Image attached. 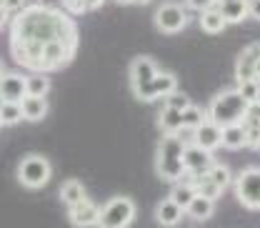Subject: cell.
I'll use <instances>...</instances> for the list:
<instances>
[{
	"label": "cell",
	"mask_w": 260,
	"mask_h": 228,
	"mask_svg": "<svg viewBox=\"0 0 260 228\" xmlns=\"http://www.w3.org/2000/svg\"><path fill=\"white\" fill-rule=\"evenodd\" d=\"M50 40H63L73 50L78 48V28L70 15L35 3L10 20V53L23 68L40 70V48Z\"/></svg>",
	"instance_id": "cell-1"
},
{
	"label": "cell",
	"mask_w": 260,
	"mask_h": 228,
	"mask_svg": "<svg viewBox=\"0 0 260 228\" xmlns=\"http://www.w3.org/2000/svg\"><path fill=\"white\" fill-rule=\"evenodd\" d=\"M183 151H185V140L180 135H165L160 140L155 153V173L162 181H180L185 176Z\"/></svg>",
	"instance_id": "cell-2"
},
{
	"label": "cell",
	"mask_w": 260,
	"mask_h": 228,
	"mask_svg": "<svg viewBox=\"0 0 260 228\" xmlns=\"http://www.w3.org/2000/svg\"><path fill=\"white\" fill-rule=\"evenodd\" d=\"M210 121L218 123L220 128L223 126H230V123H243L245 116H248V100H243V96L235 91H220L218 96L213 98L210 103V110H208Z\"/></svg>",
	"instance_id": "cell-3"
},
{
	"label": "cell",
	"mask_w": 260,
	"mask_h": 228,
	"mask_svg": "<svg viewBox=\"0 0 260 228\" xmlns=\"http://www.w3.org/2000/svg\"><path fill=\"white\" fill-rule=\"evenodd\" d=\"M18 181L23 188H30V191H40L50 183V176H53V165L45 156L40 153H30L25 156L23 161L18 163V170H15Z\"/></svg>",
	"instance_id": "cell-4"
},
{
	"label": "cell",
	"mask_w": 260,
	"mask_h": 228,
	"mask_svg": "<svg viewBox=\"0 0 260 228\" xmlns=\"http://www.w3.org/2000/svg\"><path fill=\"white\" fill-rule=\"evenodd\" d=\"M135 221V203L128 195H115L100 206L98 228H128Z\"/></svg>",
	"instance_id": "cell-5"
},
{
	"label": "cell",
	"mask_w": 260,
	"mask_h": 228,
	"mask_svg": "<svg viewBox=\"0 0 260 228\" xmlns=\"http://www.w3.org/2000/svg\"><path fill=\"white\" fill-rule=\"evenodd\" d=\"M233 188L238 201L250 208V211H260V168H245L235 181H233Z\"/></svg>",
	"instance_id": "cell-6"
},
{
	"label": "cell",
	"mask_w": 260,
	"mask_h": 228,
	"mask_svg": "<svg viewBox=\"0 0 260 228\" xmlns=\"http://www.w3.org/2000/svg\"><path fill=\"white\" fill-rule=\"evenodd\" d=\"M153 20H155V28L160 33H165V35L180 33L188 25V10L180 3H162L160 8L155 10Z\"/></svg>",
	"instance_id": "cell-7"
},
{
	"label": "cell",
	"mask_w": 260,
	"mask_h": 228,
	"mask_svg": "<svg viewBox=\"0 0 260 228\" xmlns=\"http://www.w3.org/2000/svg\"><path fill=\"white\" fill-rule=\"evenodd\" d=\"M213 165H215V158H213L210 151H205V148H200V146H195V143H185L183 168H185L188 176L203 178V176H208V170H210Z\"/></svg>",
	"instance_id": "cell-8"
},
{
	"label": "cell",
	"mask_w": 260,
	"mask_h": 228,
	"mask_svg": "<svg viewBox=\"0 0 260 228\" xmlns=\"http://www.w3.org/2000/svg\"><path fill=\"white\" fill-rule=\"evenodd\" d=\"M173 91H178V78L173 73H158L148 86H143V88H138L133 93H135V98H140V100H155V98H165L168 93H173Z\"/></svg>",
	"instance_id": "cell-9"
},
{
	"label": "cell",
	"mask_w": 260,
	"mask_h": 228,
	"mask_svg": "<svg viewBox=\"0 0 260 228\" xmlns=\"http://www.w3.org/2000/svg\"><path fill=\"white\" fill-rule=\"evenodd\" d=\"M98 216H100V206H95L90 198H83L80 203L68 208V221L75 228H90L98 226Z\"/></svg>",
	"instance_id": "cell-10"
},
{
	"label": "cell",
	"mask_w": 260,
	"mask_h": 228,
	"mask_svg": "<svg viewBox=\"0 0 260 228\" xmlns=\"http://www.w3.org/2000/svg\"><path fill=\"white\" fill-rule=\"evenodd\" d=\"M158 73H160V70H158V65H155L153 58H148V55H138V58L130 63V88L138 91V88L148 86Z\"/></svg>",
	"instance_id": "cell-11"
},
{
	"label": "cell",
	"mask_w": 260,
	"mask_h": 228,
	"mask_svg": "<svg viewBox=\"0 0 260 228\" xmlns=\"http://www.w3.org/2000/svg\"><path fill=\"white\" fill-rule=\"evenodd\" d=\"M28 96L25 75L20 73H3L0 75V103H20Z\"/></svg>",
	"instance_id": "cell-12"
},
{
	"label": "cell",
	"mask_w": 260,
	"mask_h": 228,
	"mask_svg": "<svg viewBox=\"0 0 260 228\" xmlns=\"http://www.w3.org/2000/svg\"><path fill=\"white\" fill-rule=\"evenodd\" d=\"M193 143L213 153L215 148H220V146H223V128L208 118L203 126H198V128L193 130Z\"/></svg>",
	"instance_id": "cell-13"
},
{
	"label": "cell",
	"mask_w": 260,
	"mask_h": 228,
	"mask_svg": "<svg viewBox=\"0 0 260 228\" xmlns=\"http://www.w3.org/2000/svg\"><path fill=\"white\" fill-rule=\"evenodd\" d=\"M183 216H185V208H180L173 198H165L158 203V208H155V221L160 223V226L170 228V226H178L180 221H183Z\"/></svg>",
	"instance_id": "cell-14"
},
{
	"label": "cell",
	"mask_w": 260,
	"mask_h": 228,
	"mask_svg": "<svg viewBox=\"0 0 260 228\" xmlns=\"http://www.w3.org/2000/svg\"><path fill=\"white\" fill-rule=\"evenodd\" d=\"M258 55H260V45H250V48L243 50V55L238 58V65H235V78H238V83L255 78V61H258Z\"/></svg>",
	"instance_id": "cell-15"
},
{
	"label": "cell",
	"mask_w": 260,
	"mask_h": 228,
	"mask_svg": "<svg viewBox=\"0 0 260 228\" xmlns=\"http://www.w3.org/2000/svg\"><path fill=\"white\" fill-rule=\"evenodd\" d=\"M20 110H23V121H43L48 116V100L43 96H25L20 100Z\"/></svg>",
	"instance_id": "cell-16"
},
{
	"label": "cell",
	"mask_w": 260,
	"mask_h": 228,
	"mask_svg": "<svg viewBox=\"0 0 260 228\" xmlns=\"http://www.w3.org/2000/svg\"><path fill=\"white\" fill-rule=\"evenodd\" d=\"M245 146H248V135H245V126L243 123L223 126V148H228V151H240Z\"/></svg>",
	"instance_id": "cell-17"
},
{
	"label": "cell",
	"mask_w": 260,
	"mask_h": 228,
	"mask_svg": "<svg viewBox=\"0 0 260 228\" xmlns=\"http://www.w3.org/2000/svg\"><path fill=\"white\" fill-rule=\"evenodd\" d=\"M218 10L228 23H240L248 18V0H218Z\"/></svg>",
	"instance_id": "cell-18"
},
{
	"label": "cell",
	"mask_w": 260,
	"mask_h": 228,
	"mask_svg": "<svg viewBox=\"0 0 260 228\" xmlns=\"http://www.w3.org/2000/svg\"><path fill=\"white\" fill-rule=\"evenodd\" d=\"M213 211H215V201H210V198H205V195H200V193H195L190 206L185 208V213L193 221H208L213 216Z\"/></svg>",
	"instance_id": "cell-19"
},
{
	"label": "cell",
	"mask_w": 260,
	"mask_h": 228,
	"mask_svg": "<svg viewBox=\"0 0 260 228\" xmlns=\"http://www.w3.org/2000/svg\"><path fill=\"white\" fill-rule=\"evenodd\" d=\"M158 126H160V130L165 135H178L183 130V116H180V110H173V108L162 105L160 116H158Z\"/></svg>",
	"instance_id": "cell-20"
},
{
	"label": "cell",
	"mask_w": 260,
	"mask_h": 228,
	"mask_svg": "<svg viewBox=\"0 0 260 228\" xmlns=\"http://www.w3.org/2000/svg\"><path fill=\"white\" fill-rule=\"evenodd\" d=\"M58 198L63 201L65 206H68V208H70V206L80 203L83 198H88V193H85V186H83L80 181L70 178V181H65L63 186H60V191H58Z\"/></svg>",
	"instance_id": "cell-21"
},
{
	"label": "cell",
	"mask_w": 260,
	"mask_h": 228,
	"mask_svg": "<svg viewBox=\"0 0 260 228\" xmlns=\"http://www.w3.org/2000/svg\"><path fill=\"white\" fill-rule=\"evenodd\" d=\"M228 25V20L223 18V13L218 10V8H210V10H203L200 13V28L205 33H210V35H218V33H223Z\"/></svg>",
	"instance_id": "cell-22"
},
{
	"label": "cell",
	"mask_w": 260,
	"mask_h": 228,
	"mask_svg": "<svg viewBox=\"0 0 260 228\" xmlns=\"http://www.w3.org/2000/svg\"><path fill=\"white\" fill-rule=\"evenodd\" d=\"M180 116H183V128L188 130H195L198 126H203L205 121H208V113L203 110V108H198V105H188L185 110H180Z\"/></svg>",
	"instance_id": "cell-23"
},
{
	"label": "cell",
	"mask_w": 260,
	"mask_h": 228,
	"mask_svg": "<svg viewBox=\"0 0 260 228\" xmlns=\"http://www.w3.org/2000/svg\"><path fill=\"white\" fill-rule=\"evenodd\" d=\"M25 91H28V96H48V91H50V80L43 75V73H35V75H28L25 78Z\"/></svg>",
	"instance_id": "cell-24"
},
{
	"label": "cell",
	"mask_w": 260,
	"mask_h": 228,
	"mask_svg": "<svg viewBox=\"0 0 260 228\" xmlns=\"http://www.w3.org/2000/svg\"><path fill=\"white\" fill-rule=\"evenodd\" d=\"M195 186L193 183H175V188H173V193H170V198L180 206V208H188L190 206V201L195 198Z\"/></svg>",
	"instance_id": "cell-25"
},
{
	"label": "cell",
	"mask_w": 260,
	"mask_h": 228,
	"mask_svg": "<svg viewBox=\"0 0 260 228\" xmlns=\"http://www.w3.org/2000/svg\"><path fill=\"white\" fill-rule=\"evenodd\" d=\"M23 121L20 103H0V123L3 126H15Z\"/></svg>",
	"instance_id": "cell-26"
},
{
	"label": "cell",
	"mask_w": 260,
	"mask_h": 228,
	"mask_svg": "<svg viewBox=\"0 0 260 228\" xmlns=\"http://www.w3.org/2000/svg\"><path fill=\"white\" fill-rule=\"evenodd\" d=\"M190 183L195 186V191H198V193L205 195V198H210V201H218L220 193H223V188H220V186H215L208 176H203V178H193Z\"/></svg>",
	"instance_id": "cell-27"
},
{
	"label": "cell",
	"mask_w": 260,
	"mask_h": 228,
	"mask_svg": "<svg viewBox=\"0 0 260 228\" xmlns=\"http://www.w3.org/2000/svg\"><path fill=\"white\" fill-rule=\"evenodd\" d=\"M208 178L215 183V186H220L223 191H225L228 186L233 183V176H230V168L228 165H223V163H215L210 170H208Z\"/></svg>",
	"instance_id": "cell-28"
},
{
	"label": "cell",
	"mask_w": 260,
	"mask_h": 228,
	"mask_svg": "<svg viewBox=\"0 0 260 228\" xmlns=\"http://www.w3.org/2000/svg\"><path fill=\"white\" fill-rule=\"evenodd\" d=\"M238 93L243 96V100H248V105L250 103H260V80H243V83H238Z\"/></svg>",
	"instance_id": "cell-29"
},
{
	"label": "cell",
	"mask_w": 260,
	"mask_h": 228,
	"mask_svg": "<svg viewBox=\"0 0 260 228\" xmlns=\"http://www.w3.org/2000/svg\"><path fill=\"white\" fill-rule=\"evenodd\" d=\"M165 105L173 108V110H185V108L190 105V98L185 96L183 91H173V93L165 96Z\"/></svg>",
	"instance_id": "cell-30"
},
{
	"label": "cell",
	"mask_w": 260,
	"mask_h": 228,
	"mask_svg": "<svg viewBox=\"0 0 260 228\" xmlns=\"http://www.w3.org/2000/svg\"><path fill=\"white\" fill-rule=\"evenodd\" d=\"M188 8H190V10H198V13H203V10L215 8V0H188Z\"/></svg>",
	"instance_id": "cell-31"
},
{
	"label": "cell",
	"mask_w": 260,
	"mask_h": 228,
	"mask_svg": "<svg viewBox=\"0 0 260 228\" xmlns=\"http://www.w3.org/2000/svg\"><path fill=\"white\" fill-rule=\"evenodd\" d=\"M0 5H3L8 13H15V10H23L25 0H0Z\"/></svg>",
	"instance_id": "cell-32"
},
{
	"label": "cell",
	"mask_w": 260,
	"mask_h": 228,
	"mask_svg": "<svg viewBox=\"0 0 260 228\" xmlns=\"http://www.w3.org/2000/svg\"><path fill=\"white\" fill-rule=\"evenodd\" d=\"M248 15L260 20V0H248Z\"/></svg>",
	"instance_id": "cell-33"
},
{
	"label": "cell",
	"mask_w": 260,
	"mask_h": 228,
	"mask_svg": "<svg viewBox=\"0 0 260 228\" xmlns=\"http://www.w3.org/2000/svg\"><path fill=\"white\" fill-rule=\"evenodd\" d=\"M103 3H105V0H83V8H85V13H88V10H98Z\"/></svg>",
	"instance_id": "cell-34"
},
{
	"label": "cell",
	"mask_w": 260,
	"mask_h": 228,
	"mask_svg": "<svg viewBox=\"0 0 260 228\" xmlns=\"http://www.w3.org/2000/svg\"><path fill=\"white\" fill-rule=\"evenodd\" d=\"M8 23H10V13H8L3 5H0V28H5Z\"/></svg>",
	"instance_id": "cell-35"
},
{
	"label": "cell",
	"mask_w": 260,
	"mask_h": 228,
	"mask_svg": "<svg viewBox=\"0 0 260 228\" xmlns=\"http://www.w3.org/2000/svg\"><path fill=\"white\" fill-rule=\"evenodd\" d=\"M38 3H40V5H48V8H55L60 0H38Z\"/></svg>",
	"instance_id": "cell-36"
},
{
	"label": "cell",
	"mask_w": 260,
	"mask_h": 228,
	"mask_svg": "<svg viewBox=\"0 0 260 228\" xmlns=\"http://www.w3.org/2000/svg\"><path fill=\"white\" fill-rule=\"evenodd\" d=\"M255 80H260V55H258V61H255Z\"/></svg>",
	"instance_id": "cell-37"
},
{
	"label": "cell",
	"mask_w": 260,
	"mask_h": 228,
	"mask_svg": "<svg viewBox=\"0 0 260 228\" xmlns=\"http://www.w3.org/2000/svg\"><path fill=\"white\" fill-rule=\"evenodd\" d=\"M115 3H120V5H128V3H135V0H115Z\"/></svg>",
	"instance_id": "cell-38"
},
{
	"label": "cell",
	"mask_w": 260,
	"mask_h": 228,
	"mask_svg": "<svg viewBox=\"0 0 260 228\" xmlns=\"http://www.w3.org/2000/svg\"><path fill=\"white\" fill-rule=\"evenodd\" d=\"M3 73H5V65H3V61H0V75H3Z\"/></svg>",
	"instance_id": "cell-39"
},
{
	"label": "cell",
	"mask_w": 260,
	"mask_h": 228,
	"mask_svg": "<svg viewBox=\"0 0 260 228\" xmlns=\"http://www.w3.org/2000/svg\"><path fill=\"white\" fill-rule=\"evenodd\" d=\"M135 3H140V5H145V3H150V0H135Z\"/></svg>",
	"instance_id": "cell-40"
},
{
	"label": "cell",
	"mask_w": 260,
	"mask_h": 228,
	"mask_svg": "<svg viewBox=\"0 0 260 228\" xmlns=\"http://www.w3.org/2000/svg\"><path fill=\"white\" fill-rule=\"evenodd\" d=\"M0 126H3V123H0Z\"/></svg>",
	"instance_id": "cell-41"
}]
</instances>
